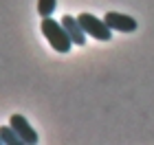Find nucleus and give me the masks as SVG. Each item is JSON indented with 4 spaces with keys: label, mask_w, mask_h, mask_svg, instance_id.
<instances>
[{
    "label": "nucleus",
    "mask_w": 154,
    "mask_h": 145,
    "mask_svg": "<svg viewBox=\"0 0 154 145\" xmlns=\"http://www.w3.org/2000/svg\"><path fill=\"white\" fill-rule=\"evenodd\" d=\"M42 33H44V38L48 40V44H51L57 53H68L73 46V40L68 38V33L64 29V24L62 22H55V20L48 16V18H42V24H40Z\"/></svg>",
    "instance_id": "f257e3e1"
},
{
    "label": "nucleus",
    "mask_w": 154,
    "mask_h": 145,
    "mask_svg": "<svg viewBox=\"0 0 154 145\" xmlns=\"http://www.w3.org/2000/svg\"><path fill=\"white\" fill-rule=\"evenodd\" d=\"M77 22L82 24V29L86 35L95 38V40H101V42H108L110 38H112V29L103 22L101 18L93 16V13H82V16H77Z\"/></svg>",
    "instance_id": "f03ea898"
},
{
    "label": "nucleus",
    "mask_w": 154,
    "mask_h": 145,
    "mask_svg": "<svg viewBox=\"0 0 154 145\" xmlns=\"http://www.w3.org/2000/svg\"><path fill=\"white\" fill-rule=\"evenodd\" d=\"M103 22H106L112 31H121V33H132L137 31V20L132 16H125V13H117V11H108L103 16Z\"/></svg>",
    "instance_id": "7ed1b4c3"
},
{
    "label": "nucleus",
    "mask_w": 154,
    "mask_h": 145,
    "mask_svg": "<svg viewBox=\"0 0 154 145\" xmlns=\"http://www.w3.org/2000/svg\"><path fill=\"white\" fill-rule=\"evenodd\" d=\"M9 125L16 130L18 136H20V139H22L24 143H29V145H35V143H38V132L31 128V123L26 121L22 114H11Z\"/></svg>",
    "instance_id": "20e7f679"
},
{
    "label": "nucleus",
    "mask_w": 154,
    "mask_h": 145,
    "mask_svg": "<svg viewBox=\"0 0 154 145\" xmlns=\"http://www.w3.org/2000/svg\"><path fill=\"white\" fill-rule=\"evenodd\" d=\"M62 24H64L68 38L73 40V44H77V46H84V44H86V33H84L82 24L77 22V18H73V16H64V18H62Z\"/></svg>",
    "instance_id": "39448f33"
},
{
    "label": "nucleus",
    "mask_w": 154,
    "mask_h": 145,
    "mask_svg": "<svg viewBox=\"0 0 154 145\" xmlns=\"http://www.w3.org/2000/svg\"><path fill=\"white\" fill-rule=\"evenodd\" d=\"M0 139H2V143H7V145H22L24 143L11 125H2L0 128Z\"/></svg>",
    "instance_id": "423d86ee"
},
{
    "label": "nucleus",
    "mask_w": 154,
    "mask_h": 145,
    "mask_svg": "<svg viewBox=\"0 0 154 145\" xmlns=\"http://www.w3.org/2000/svg\"><path fill=\"white\" fill-rule=\"evenodd\" d=\"M55 7H57V0H38V13H40L42 18L53 16Z\"/></svg>",
    "instance_id": "0eeeda50"
},
{
    "label": "nucleus",
    "mask_w": 154,
    "mask_h": 145,
    "mask_svg": "<svg viewBox=\"0 0 154 145\" xmlns=\"http://www.w3.org/2000/svg\"><path fill=\"white\" fill-rule=\"evenodd\" d=\"M0 143H2V139H0Z\"/></svg>",
    "instance_id": "6e6552de"
}]
</instances>
